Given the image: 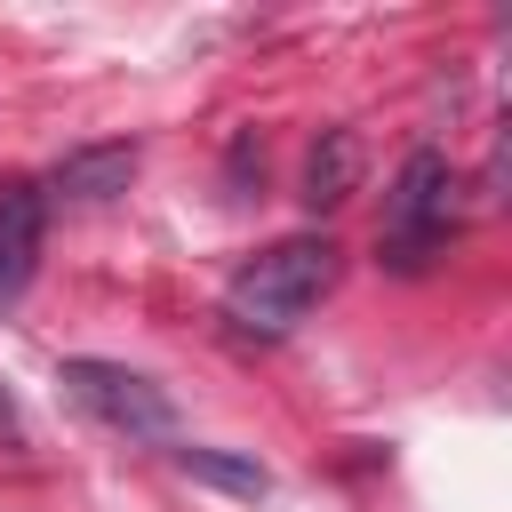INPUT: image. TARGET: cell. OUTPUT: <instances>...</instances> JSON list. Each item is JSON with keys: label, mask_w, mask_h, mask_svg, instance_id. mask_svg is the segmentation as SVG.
I'll return each mask as SVG.
<instances>
[{"label": "cell", "mask_w": 512, "mask_h": 512, "mask_svg": "<svg viewBox=\"0 0 512 512\" xmlns=\"http://www.w3.org/2000/svg\"><path fill=\"white\" fill-rule=\"evenodd\" d=\"M328 288H336V248L296 232V240H272L264 256H248L224 280V320L248 328V336H288Z\"/></svg>", "instance_id": "6da1fadb"}, {"label": "cell", "mask_w": 512, "mask_h": 512, "mask_svg": "<svg viewBox=\"0 0 512 512\" xmlns=\"http://www.w3.org/2000/svg\"><path fill=\"white\" fill-rule=\"evenodd\" d=\"M88 416H104L112 432H136V440H168L176 432V408H168V392L152 384V376H136V368H120V360H64V376H56Z\"/></svg>", "instance_id": "7a4b0ae2"}, {"label": "cell", "mask_w": 512, "mask_h": 512, "mask_svg": "<svg viewBox=\"0 0 512 512\" xmlns=\"http://www.w3.org/2000/svg\"><path fill=\"white\" fill-rule=\"evenodd\" d=\"M440 232H448V160H440V152H416V160L400 168L392 200H384V256H392L400 272H416Z\"/></svg>", "instance_id": "3957f363"}, {"label": "cell", "mask_w": 512, "mask_h": 512, "mask_svg": "<svg viewBox=\"0 0 512 512\" xmlns=\"http://www.w3.org/2000/svg\"><path fill=\"white\" fill-rule=\"evenodd\" d=\"M40 224H48V200L40 184H0V304H16L32 288V264H40Z\"/></svg>", "instance_id": "277c9868"}, {"label": "cell", "mask_w": 512, "mask_h": 512, "mask_svg": "<svg viewBox=\"0 0 512 512\" xmlns=\"http://www.w3.org/2000/svg\"><path fill=\"white\" fill-rule=\"evenodd\" d=\"M128 176H136V144H88V152L56 160L48 192L56 200H112V192H128Z\"/></svg>", "instance_id": "5b68a950"}, {"label": "cell", "mask_w": 512, "mask_h": 512, "mask_svg": "<svg viewBox=\"0 0 512 512\" xmlns=\"http://www.w3.org/2000/svg\"><path fill=\"white\" fill-rule=\"evenodd\" d=\"M352 184H360V144H352V128H328L304 152V208H336Z\"/></svg>", "instance_id": "8992f818"}, {"label": "cell", "mask_w": 512, "mask_h": 512, "mask_svg": "<svg viewBox=\"0 0 512 512\" xmlns=\"http://www.w3.org/2000/svg\"><path fill=\"white\" fill-rule=\"evenodd\" d=\"M176 472H192V480H208V488H232V496H264V488H272L264 464L224 456V448H176Z\"/></svg>", "instance_id": "52a82bcc"}]
</instances>
